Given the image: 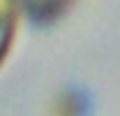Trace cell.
<instances>
[{"label":"cell","instance_id":"6da1fadb","mask_svg":"<svg viewBox=\"0 0 120 116\" xmlns=\"http://www.w3.org/2000/svg\"><path fill=\"white\" fill-rule=\"evenodd\" d=\"M12 2L18 12H22L32 24L45 26L69 12L75 0H12Z\"/></svg>","mask_w":120,"mask_h":116},{"label":"cell","instance_id":"7a4b0ae2","mask_svg":"<svg viewBox=\"0 0 120 116\" xmlns=\"http://www.w3.org/2000/svg\"><path fill=\"white\" fill-rule=\"evenodd\" d=\"M16 14L18 10L12 0H0V61L8 53V47L14 37L16 28Z\"/></svg>","mask_w":120,"mask_h":116}]
</instances>
